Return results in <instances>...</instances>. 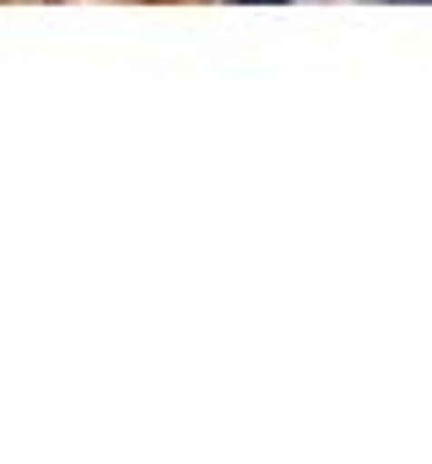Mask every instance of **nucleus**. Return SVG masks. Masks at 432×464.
Listing matches in <instances>:
<instances>
[{
    "mask_svg": "<svg viewBox=\"0 0 432 464\" xmlns=\"http://www.w3.org/2000/svg\"><path fill=\"white\" fill-rule=\"evenodd\" d=\"M238 5H287V0H238Z\"/></svg>",
    "mask_w": 432,
    "mask_h": 464,
    "instance_id": "nucleus-1",
    "label": "nucleus"
},
{
    "mask_svg": "<svg viewBox=\"0 0 432 464\" xmlns=\"http://www.w3.org/2000/svg\"><path fill=\"white\" fill-rule=\"evenodd\" d=\"M395 5H432V0H395Z\"/></svg>",
    "mask_w": 432,
    "mask_h": 464,
    "instance_id": "nucleus-2",
    "label": "nucleus"
}]
</instances>
